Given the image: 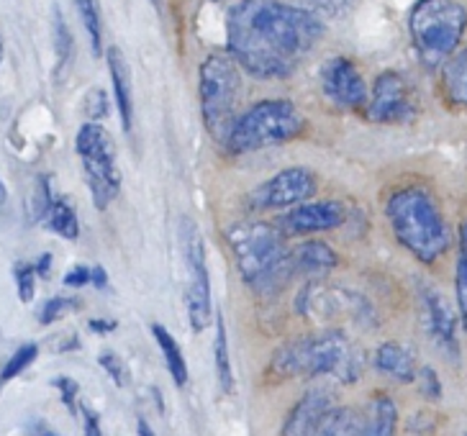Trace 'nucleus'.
Instances as JSON below:
<instances>
[{"label": "nucleus", "instance_id": "obj_1", "mask_svg": "<svg viewBox=\"0 0 467 436\" xmlns=\"http://www.w3.org/2000/svg\"><path fill=\"white\" fill-rule=\"evenodd\" d=\"M324 36V21L280 0H239L226 14V52L260 80L290 78Z\"/></svg>", "mask_w": 467, "mask_h": 436}, {"label": "nucleus", "instance_id": "obj_2", "mask_svg": "<svg viewBox=\"0 0 467 436\" xmlns=\"http://www.w3.org/2000/svg\"><path fill=\"white\" fill-rule=\"evenodd\" d=\"M383 211L396 242L421 265H434L447 254L452 244V232L447 216L441 213L440 201L429 188H396L388 192Z\"/></svg>", "mask_w": 467, "mask_h": 436}, {"label": "nucleus", "instance_id": "obj_3", "mask_svg": "<svg viewBox=\"0 0 467 436\" xmlns=\"http://www.w3.org/2000/svg\"><path fill=\"white\" fill-rule=\"evenodd\" d=\"M365 357L339 328L318 331L311 337L288 341L280 347L270 362L275 378H334L339 382H355L362 375Z\"/></svg>", "mask_w": 467, "mask_h": 436}, {"label": "nucleus", "instance_id": "obj_4", "mask_svg": "<svg viewBox=\"0 0 467 436\" xmlns=\"http://www.w3.org/2000/svg\"><path fill=\"white\" fill-rule=\"evenodd\" d=\"M236 270L254 293H280L296 277L288 257L285 236L275 223L267 221H239L229 229Z\"/></svg>", "mask_w": 467, "mask_h": 436}, {"label": "nucleus", "instance_id": "obj_5", "mask_svg": "<svg viewBox=\"0 0 467 436\" xmlns=\"http://www.w3.org/2000/svg\"><path fill=\"white\" fill-rule=\"evenodd\" d=\"M306 116L293 100L283 98H270L249 106L242 116H236L226 150L234 154H252V151L270 150L288 144L306 131Z\"/></svg>", "mask_w": 467, "mask_h": 436}, {"label": "nucleus", "instance_id": "obj_6", "mask_svg": "<svg viewBox=\"0 0 467 436\" xmlns=\"http://www.w3.org/2000/svg\"><path fill=\"white\" fill-rule=\"evenodd\" d=\"M242 98V67L229 52H211L198 69V100L201 116L211 139L226 147L236 121V106Z\"/></svg>", "mask_w": 467, "mask_h": 436}, {"label": "nucleus", "instance_id": "obj_7", "mask_svg": "<svg viewBox=\"0 0 467 436\" xmlns=\"http://www.w3.org/2000/svg\"><path fill=\"white\" fill-rule=\"evenodd\" d=\"M467 31V8L457 0H419L409 14L413 49L429 67L452 57Z\"/></svg>", "mask_w": 467, "mask_h": 436}, {"label": "nucleus", "instance_id": "obj_8", "mask_svg": "<svg viewBox=\"0 0 467 436\" xmlns=\"http://www.w3.org/2000/svg\"><path fill=\"white\" fill-rule=\"evenodd\" d=\"M75 151L83 164L90 198L98 211H106L121 191V170L116 157V144L110 134L98 121H85L75 137Z\"/></svg>", "mask_w": 467, "mask_h": 436}, {"label": "nucleus", "instance_id": "obj_9", "mask_svg": "<svg viewBox=\"0 0 467 436\" xmlns=\"http://www.w3.org/2000/svg\"><path fill=\"white\" fill-rule=\"evenodd\" d=\"M180 257L185 265V306L191 318L192 331H203L213 318L211 306V280H208L206 242L198 223L192 218L182 216L178 221Z\"/></svg>", "mask_w": 467, "mask_h": 436}, {"label": "nucleus", "instance_id": "obj_10", "mask_svg": "<svg viewBox=\"0 0 467 436\" xmlns=\"http://www.w3.org/2000/svg\"><path fill=\"white\" fill-rule=\"evenodd\" d=\"M296 311L308 321H355V324H372L375 311L365 296L349 287L329 285L324 280H311L301 287L296 298Z\"/></svg>", "mask_w": 467, "mask_h": 436}, {"label": "nucleus", "instance_id": "obj_11", "mask_svg": "<svg viewBox=\"0 0 467 436\" xmlns=\"http://www.w3.org/2000/svg\"><path fill=\"white\" fill-rule=\"evenodd\" d=\"M317 191V172L296 164V167H285L275 172L257 188H252L244 198V205L249 211H288L293 205L311 201Z\"/></svg>", "mask_w": 467, "mask_h": 436}, {"label": "nucleus", "instance_id": "obj_12", "mask_svg": "<svg viewBox=\"0 0 467 436\" xmlns=\"http://www.w3.org/2000/svg\"><path fill=\"white\" fill-rule=\"evenodd\" d=\"M368 119L372 123H409L413 119V98L406 78L396 69H385L368 93Z\"/></svg>", "mask_w": 467, "mask_h": 436}, {"label": "nucleus", "instance_id": "obj_13", "mask_svg": "<svg viewBox=\"0 0 467 436\" xmlns=\"http://www.w3.org/2000/svg\"><path fill=\"white\" fill-rule=\"evenodd\" d=\"M321 93L329 98L337 109L359 110L368 103V82L362 78L358 65L347 57H331L321 65L318 72Z\"/></svg>", "mask_w": 467, "mask_h": 436}, {"label": "nucleus", "instance_id": "obj_14", "mask_svg": "<svg viewBox=\"0 0 467 436\" xmlns=\"http://www.w3.org/2000/svg\"><path fill=\"white\" fill-rule=\"evenodd\" d=\"M347 221V205L342 201H318V203H298L277 218L275 226L288 236H314V234L334 232Z\"/></svg>", "mask_w": 467, "mask_h": 436}, {"label": "nucleus", "instance_id": "obj_15", "mask_svg": "<svg viewBox=\"0 0 467 436\" xmlns=\"http://www.w3.org/2000/svg\"><path fill=\"white\" fill-rule=\"evenodd\" d=\"M419 298H421V311H424L429 337L434 339V344L440 347L444 355L457 359V355H460V347H457V316H454L450 300L431 285L419 287Z\"/></svg>", "mask_w": 467, "mask_h": 436}, {"label": "nucleus", "instance_id": "obj_16", "mask_svg": "<svg viewBox=\"0 0 467 436\" xmlns=\"http://www.w3.org/2000/svg\"><path fill=\"white\" fill-rule=\"evenodd\" d=\"M331 409H334V396L329 388H311L288 413L283 436H314L321 419Z\"/></svg>", "mask_w": 467, "mask_h": 436}, {"label": "nucleus", "instance_id": "obj_17", "mask_svg": "<svg viewBox=\"0 0 467 436\" xmlns=\"http://www.w3.org/2000/svg\"><path fill=\"white\" fill-rule=\"evenodd\" d=\"M106 62H109L110 85H113V100H116V110L121 116V126L124 131H131L134 126V90H131V69L126 62L124 52L113 44L106 52Z\"/></svg>", "mask_w": 467, "mask_h": 436}, {"label": "nucleus", "instance_id": "obj_18", "mask_svg": "<svg viewBox=\"0 0 467 436\" xmlns=\"http://www.w3.org/2000/svg\"><path fill=\"white\" fill-rule=\"evenodd\" d=\"M290 265L296 275H327L339 265V254L321 239H306L298 246L288 249Z\"/></svg>", "mask_w": 467, "mask_h": 436}, {"label": "nucleus", "instance_id": "obj_19", "mask_svg": "<svg viewBox=\"0 0 467 436\" xmlns=\"http://www.w3.org/2000/svg\"><path fill=\"white\" fill-rule=\"evenodd\" d=\"M375 368L390 375L393 380L399 382H413L416 378V357L406 347V344H399V341H385L375 349Z\"/></svg>", "mask_w": 467, "mask_h": 436}, {"label": "nucleus", "instance_id": "obj_20", "mask_svg": "<svg viewBox=\"0 0 467 436\" xmlns=\"http://www.w3.org/2000/svg\"><path fill=\"white\" fill-rule=\"evenodd\" d=\"M441 90L452 106L467 109V47L441 62Z\"/></svg>", "mask_w": 467, "mask_h": 436}, {"label": "nucleus", "instance_id": "obj_21", "mask_svg": "<svg viewBox=\"0 0 467 436\" xmlns=\"http://www.w3.org/2000/svg\"><path fill=\"white\" fill-rule=\"evenodd\" d=\"M399 410L388 396H375L368 419L362 421L359 436H396Z\"/></svg>", "mask_w": 467, "mask_h": 436}, {"label": "nucleus", "instance_id": "obj_22", "mask_svg": "<svg viewBox=\"0 0 467 436\" xmlns=\"http://www.w3.org/2000/svg\"><path fill=\"white\" fill-rule=\"evenodd\" d=\"M44 223H47L49 232L67 239V242H75L80 236V221H78V213L69 205L67 198H55L49 203L47 213H44Z\"/></svg>", "mask_w": 467, "mask_h": 436}, {"label": "nucleus", "instance_id": "obj_23", "mask_svg": "<svg viewBox=\"0 0 467 436\" xmlns=\"http://www.w3.org/2000/svg\"><path fill=\"white\" fill-rule=\"evenodd\" d=\"M365 416H359L355 409H331L321 423L317 426L314 436H359Z\"/></svg>", "mask_w": 467, "mask_h": 436}, {"label": "nucleus", "instance_id": "obj_24", "mask_svg": "<svg viewBox=\"0 0 467 436\" xmlns=\"http://www.w3.org/2000/svg\"><path fill=\"white\" fill-rule=\"evenodd\" d=\"M151 334H154V339H157L162 355H165L167 369H170L172 380L178 382V385H185V382H188V365H185V357L180 352L175 337H172L162 324H154V327H151Z\"/></svg>", "mask_w": 467, "mask_h": 436}, {"label": "nucleus", "instance_id": "obj_25", "mask_svg": "<svg viewBox=\"0 0 467 436\" xmlns=\"http://www.w3.org/2000/svg\"><path fill=\"white\" fill-rule=\"evenodd\" d=\"M213 359H216V378L223 393L234 390V372L232 357H229V339H226V327H223V316H216V339H213Z\"/></svg>", "mask_w": 467, "mask_h": 436}, {"label": "nucleus", "instance_id": "obj_26", "mask_svg": "<svg viewBox=\"0 0 467 436\" xmlns=\"http://www.w3.org/2000/svg\"><path fill=\"white\" fill-rule=\"evenodd\" d=\"M75 8H78V16L83 21L85 34L90 39V52L93 57L103 55V18H100V5L98 0H72Z\"/></svg>", "mask_w": 467, "mask_h": 436}, {"label": "nucleus", "instance_id": "obj_27", "mask_svg": "<svg viewBox=\"0 0 467 436\" xmlns=\"http://www.w3.org/2000/svg\"><path fill=\"white\" fill-rule=\"evenodd\" d=\"M52 41H55V57H57V78H62L69 67L72 59V34H69L65 16L59 8H52Z\"/></svg>", "mask_w": 467, "mask_h": 436}, {"label": "nucleus", "instance_id": "obj_28", "mask_svg": "<svg viewBox=\"0 0 467 436\" xmlns=\"http://www.w3.org/2000/svg\"><path fill=\"white\" fill-rule=\"evenodd\" d=\"M296 8L317 16L318 21H337L355 11L358 0H290Z\"/></svg>", "mask_w": 467, "mask_h": 436}, {"label": "nucleus", "instance_id": "obj_29", "mask_svg": "<svg viewBox=\"0 0 467 436\" xmlns=\"http://www.w3.org/2000/svg\"><path fill=\"white\" fill-rule=\"evenodd\" d=\"M454 293H457V311L467 331V218L460 223V252H457V270H454Z\"/></svg>", "mask_w": 467, "mask_h": 436}, {"label": "nucleus", "instance_id": "obj_30", "mask_svg": "<svg viewBox=\"0 0 467 436\" xmlns=\"http://www.w3.org/2000/svg\"><path fill=\"white\" fill-rule=\"evenodd\" d=\"M49 185H52V178H49V175H42V178L36 180L34 192H31V203H28V221H44L47 208L55 201Z\"/></svg>", "mask_w": 467, "mask_h": 436}, {"label": "nucleus", "instance_id": "obj_31", "mask_svg": "<svg viewBox=\"0 0 467 436\" xmlns=\"http://www.w3.org/2000/svg\"><path fill=\"white\" fill-rule=\"evenodd\" d=\"M80 308V303L75 298H65V296H57V298H49L42 306V311H39V321H42L44 327H49V324H55L59 318H65L72 311H78Z\"/></svg>", "mask_w": 467, "mask_h": 436}, {"label": "nucleus", "instance_id": "obj_32", "mask_svg": "<svg viewBox=\"0 0 467 436\" xmlns=\"http://www.w3.org/2000/svg\"><path fill=\"white\" fill-rule=\"evenodd\" d=\"M14 277L21 303H31L34 296H36V277H39L36 270H34V265H28V262H16Z\"/></svg>", "mask_w": 467, "mask_h": 436}, {"label": "nucleus", "instance_id": "obj_33", "mask_svg": "<svg viewBox=\"0 0 467 436\" xmlns=\"http://www.w3.org/2000/svg\"><path fill=\"white\" fill-rule=\"evenodd\" d=\"M36 355H39V347H36V344H24V347H18V352H14V357L5 362V368L0 372V380H14L16 375H21V372L36 359Z\"/></svg>", "mask_w": 467, "mask_h": 436}, {"label": "nucleus", "instance_id": "obj_34", "mask_svg": "<svg viewBox=\"0 0 467 436\" xmlns=\"http://www.w3.org/2000/svg\"><path fill=\"white\" fill-rule=\"evenodd\" d=\"M83 110L85 116H88V121H103L110 113V100L109 96H106V90H103V88H90V90L85 93Z\"/></svg>", "mask_w": 467, "mask_h": 436}, {"label": "nucleus", "instance_id": "obj_35", "mask_svg": "<svg viewBox=\"0 0 467 436\" xmlns=\"http://www.w3.org/2000/svg\"><path fill=\"white\" fill-rule=\"evenodd\" d=\"M100 368L106 369L110 375V380L116 382V385H121V388H126L131 382V375H129V368L124 365V359L119 355H113V352H103L100 355Z\"/></svg>", "mask_w": 467, "mask_h": 436}, {"label": "nucleus", "instance_id": "obj_36", "mask_svg": "<svg viewBox=\"0 0 467 436\" xmlns=\"http://www.w3.org/2000/svg\"><path fill=\"white\" fill-rule=\"evenodd\" d=\"M55 385L59 388L62 400H65V406L69 409V413H78V410H80V406H78V382L69 380V378H57Z\"/></svg>", "mask_w": 467, "mask_h": 436}, {"label": "nucleus", "instance_id": "obj_37", "mask_svg": "<svg viewBox=\"0 0 467 436\" xmlns=\"http://www.w3.org/2000/svg\"><path fill=\"white\" fill-rule=\"evenodd\" d=\"M88 283H90V267H85V265H75L65 275V285L67 287H83Z\"/></svg>", "mask_w": 467, "mask_h": 436}, {"label": "nucleus", "instance_id": "obj_38", "mask_svg": "<svg viewBox=\"0 0 467 436\" xmlns=\"http://www.w3.org/2000/svg\"><path fill=\"white\" fill-rule=\"evenodd\" d=\"M83 410L85 419V436H103L100 434V423H98V416L90 409H80Z\"/></svg>", "mask_w": 467, "mask_h": 436}, {"label": "nucleus", "instance_id": "obj_39", "mask_svg": "<svg viewBox=\"0 0 467 436\" xmlns=\"http://www.w3.org/2000/svg\"><path fill=\"white\" fill-rule=\"evenodd\" d=\"M90 283H93L98 290L109 287V275H106V267H103V265H96V267H90Z\"/></svg>", "mask_w": 467, "mask_h": 436}, {"label": "nucleus", "instance_id": "obj_40", "mask_svg": "<svg viewBox=\"0 0 467 436\" xmlns=\"http://www.w3.org/2000/svg\"><path fill=\"white\" fill-rule=\"evenodd\" d=\"M34 270L39 277H49V270H52V254H42V257L34 262Z\"/></svg>", "mask_w": 467, "mask_h": 436}, {"label": "nucleus", "instance_id": "obj_41", "mask_svg": "<svg viewBox=\"0 0 467 436\" xmlns=\"http://www.w3.org/2000/svg\"><path fill=\"white\" fill-rule=\"evenodd\" d=\"M90 328L98 331V334H109V331L116 328V321H109V318H93V321H90Z\"/></svg>", "mask_w": 467, "mask_h": 436}, {"label": "nucleus", "instance_id": "obj_42", "mask_svg": "<svg viewBox=\"0 0 467 436\" xmlns=\"http://www.w3.org/2000/svg\"><path fill=\"white\" fill-rule=\"evenodd\" d=\"M139 436H154L150 431V426H147V421H139Z\"/></svg>", "mask_w": 467, "mask_h": 436}, {"label": "nucleus", "instance_id": "obj_43", "mask_svg": "<svg viewBox=\"0 0 467 436\" xmlns=\"http://www.w3.org/2000/svg\"><path fill=\"white\" fill-rule=\"evenodd\" d=\"M5 198H8V191H5V182L0 178V205L5 203Z\"/></svg>", "mask_w": 467, "mask_h": 436}, {"label": "nucleus", "instance_id": "obj_44", "mask_svg": "<svg viewBox=\"0 0 467 436\" xmlns=\"http://www.w3.org/2000/svg\"><path fill=\"white\" fill-rule=\"evenodd\" d=\"M36 436H57L55 431H49V429H44V426H39V431H36Z\"/></svg>", "mask_w": 467, "mask_h": 436}, {"label": "nucleus", "instance_id": "obj_45", "mask_svg": "<svg viewBox=\"0 0 467 436\" xmlns=\"http://www.w3.org/2000/svg\"><path fill=\"white\" fill-rule=\"evenodd\" d=\"M3 55H5V47H3V36H0V65H3Z\"/></svg>", "mask_w": 467, "mask_h": 436}, {"label": "nucleus", "instance_id": "obj_46", "mask_svg": "<svg viewBox=\"0 0 467 436\" xmlns=\"http://www.w3.org/2000/svg\"><path fill=\"white\" fill-rule=\"evenodd\" d=\"M151 3H154V5H157V3H160V0H151Z\"/></svg>", "mask_w": 467, "mask_h": 436}, {"label": "nucleus", "instance_id": "obj_47", "mask_svg": "<svg viewBox=\"0 0 467 436\" xmlns=\"http://www.w3.org/2000/svg\"><path fill=\"white\" fill-rule=\"evenodd\" d=\"M213 3H223V0H213Z\"/></svg>", "mask_w": 467, "mask_h": 436}]
</instances>
